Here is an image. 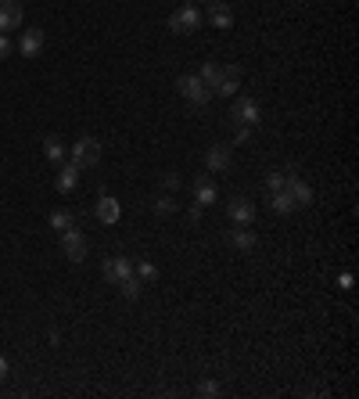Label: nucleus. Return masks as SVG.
<instances>
[{
	"label": "nucleus",
	"instance_id": "f257e3e1",
	"mask_svg": "<svg viewBox=\"0 0 359 399\" xmlns=\"http://www.w3.org/2000/svg\"><path fill=\"white\" fill-rule=\"evenodd\" d=\"M176 87H180V94H183L187 101L194 104V108H205V104L216 97L212 87H205V83H201V76H180V79H176Z\"/></svg>",
	"mask_w": 359,
	"mask_h": 399
},
{
	"label": "nucleus",
	"instance_id": "f03ea898",
	"mask_svg": "<svg viewBox=\"0 0 359 399\" xmlns=\"http://www.w3.org/2000/svg\"><path fill=\"white\" fill-rule=\"evenodd\" d=\"M72 162L79 165V170H94V165L101 162V144L97 137H79L72 144Z\"/></svg>",
	"mask_w": 359,
	"mask_h": 399
},
{
	"label": "nucleus",
	"instance_id": "7ed1b4c3",
	"mask_svg": "<svg viewBox=\"0 0 359 399\" xmlns=\"http://www.w3.org/2000/svg\"><path fill=\"white\" fill-rule=\"evenodd\" d=\"M198 26H201V11H198L194 4H187V8H176L173 15H169V29H173V33H180V36L194 33Z\"/></svg>",
	"mask_w": 359,
	"mask_h": 399
},
{
	"label": "nucleus",
	"instance_id": "20e7f679",
	"mask_svg": "<svg viewBox=\"0 0 359 399\" xmlns=\"http://www.w3.org/2000/svg\"><path fill=\"white\" fill-rule=\"evenodd\" d=\"M241 79H244L241 65H219V76H216L212 94H219V97H234V94L241 90Z\"/></svg>",
	"mask_w": 359,
	"mask_h": 399
},
{
	"label": "nucleus",
	"instance_id": "39448f33",
	"mask_svg": "<svg viewBox=\"0 0 359 399\" xmlns=\"http://www.w3.org/2000/svg\"><path fill=\"white\" fill-rule=\"evenodd\" d=\"M87 238H83V230L79 227H72V230H61V252H65V259H72V263H83L87 259Z\"/></svg>",
	"mask_w": 359,
	"mask_h": 399
},
{
	"label": "nucleus",
	"instance_id": "423d86ee",
	"mask_svg": "<svg viewBox=\"0 0 359 399\" xmlns=\"http://www.w3.org/2000/svg\"><path fill=\"white\" fill-rule=\"evenodd\" d=\"M101 274H104V281H108V284H122L126 277H133V259H126V256H112V259H104Z\"/></svg>",
	"mask_w": 359,
	"mask_h": 399
},
{
	"label": "nucleus",
	"instance_id": "0eeeda50",
	"mask_svg": "<svg viewBox=\"0 0 359 399\" xmlns=\"http://www.w3.org/2000/svg\"><path fill=\"white\" fill-rule=\"evenodd\" d=\"M226 213H230V220H234V227H251V220H256V202H248V198H230V205H226Z\"/></svg>",
	"mask_w": 359,
	"mask_h": 399
},
{
	"label": "nucleus",
	"instance_id": "6e6552de",
	"mask_svg": "<svg viewBox=\"0 0 359 399\" xmlns=\"http://www.w3.org/2000/svg\"><path fill=\"white\" fill-rule=\"evenodd\" d=\"M22 4L18 0H0V33H11V29H22Z\"/></svg>",
	"mask_w": 359,
	"mask_h": 399
},
{
	"label": "nucleus",
	"instance_id": "1a4fd4ad",
	"mask_svg": "<svg viewBox=\"0 0 359 399\" xmlns=\"http://www.w3.org/2000/svg\"><path fill=\"white\" fill-rule=\"evenodd\" d=\"M230 119H234L237 126H256L259 122V104L251 97H237L234 108H230Z\"/></svg>",
	"mask_w": 359,
	"mask_h": 399
},
{
	"label": "nucleus",
	"instance_id": "9d476101",
	"mask_svg": "<svg viewBox=\"0 0 359 399\" xmlns=\"http://www.w3.org/2000/svg\"><path fill=\"white\" fill-rule=\"evenodd\" d=\"M284 191L291 195L294 209H306V205H312V187H309L306 180H299L294 173H287V184H284Z\"/></svg>",
	"mask_w": 359,
	"mask_h": 399
},
{
	"label": "nucleus",
	"instance_id": "9b49d317",
	"mask_svg": "<svg viewBox=\"0 0 359 399\" xmlns=\"http://www.w3.org/2000/svg\"><path fill=\"white\" fill-rule=\"evenodd\" d=\"M194 202H198L201 209H208V205L219 202V187H216L212 177H198V180H194Z\"/></svg>",
	"mask_w": 359,
	"mask_h": 399
},
{
	"label": "nucleus",
	"instance_id": "f8f14e48",
	"mask_svg": "<svg viewBox=\"0 0 359 399\" xmlns=\"http://www.w3.org/2000/svg\"><path fill=\"white\" fill-rule=\"evenodd\" d=\"M76 184H79V165H76V162H61L58 180H54L58 195H72V191H76Z\"/></svg>",
	"mask_w": 359,
	"mask_h": 399
},
{
	"label": "nucleus",
	"instance_id": "ddd939ff",
	"mask_svg": "<svg viewBox=\"0 0 359 399\" xmlns=\"http://www.w3.org/2000/svg\"><path fill=\"white\" fill-rule=\"evenodd\" d=\"M205 165H208V173H226L230 170V148L226 144H212V148L205 152Z\"/></svg>",
	"mask_w": 359,
	"mask_h": 399
},
{
	"label": "nucleus",
	"instance_id": "4468645a",
	"mask_svg": "<svg viewBox=\"0 0 359 399\" xmlns=\"http://www.w3.org/2000/svg\"><path fill=\"white\" fill-rule=\"evenodd\" d=\"M208 22H212L216 29L234 26V11H230V4H223V0H208Z\"/></svg>",
	"mask_w": 359,
	"mask_h": 399
},
{
	"label": "nucleus",
	"instance_id": "2eb2a0df",
	"mask_svg": "<svg viewBox=\"0 0 359 399\" xmlns=\"http://www.w3.org/2000/svg\"><path fill=\"white\" fill-rule=\"evenodd\" d=\"M18 51H22V58H40V51H44V29H26L22 40H18Z\"/></svg>",
	"mask_w": 359,
	"mask_h": 399
},
{
	"label": "nucleus",
	"instance_id": "dca6fc26",
	"mask_svg": "<svg viewBox=\"0 0 359 399\" xmlns=\"http://www.w3.org/2000/svg\"><path fill=\"white\" fill-rule=\"evenodd\" d=\"M119 213H122V209H119V202H115L112 195H101L97 205H94V216H97L101 223H108V227L119 220Z\"/></svg>",
	"mask_w": 359,
	"mask_h": 399
},
{
	"label": "nucleus",
	"instance_id": "f3484780",
	"mask_svg": "<svg viewBox=\"0 0 359 399\" xmlns=\"http://www.w3.org/2000/svg\"><path fill=\"white\" fill-rule=\"evenodd\" d=\"M230 245H234V248H241V252H251V248H256L259 245V238L256 234H251V230L248 227H234V230H230Z\"/></svg>",
	"mask_w": 359,
	"mask_h": 399
},
{
	"label": "nucleus",
	"instance_id": "a211bd4d",
	"mask_svg": "<svg viewBox=\"0 0 359 399\" xmlns=\"http://www.w3.org/2000/svg\"><path fill=\"white\" fill-rule=\"evenodd\" d=\"M76 227V213H72V209H54V213H51V230H58V234H61V230H72Z\"/></svg>",
	"mask_w": 359,
	"mask_h": 399
},
{
	"label": "nucleus",
	"instance_id": "6ab92c4d",
	"mask_svg": "<svg viewBox=\"0 0 359 399\" xmlns=\"http://www.w3.org/2000/svg\"><path fill=\"white\" fill-rule=\"evenodd\" d=\"M269 209H273L277 216H287V213H294V202H291L287 191H273V195H269Z\"/></svg>",
	"mask_w": 359,
	"mask_h": 399
},
{
	"label": "nucleus",
	"instance_id": "aec40b11",
	"mask_svg": "<svg viewBox=\"0 0 359 399\" xmlns=\"http://www.w3.org/2000/svg\"><path fill=\"white\" fill-rule=\"evenodd\" d=\"M44 158H47L51 165H61V158H65V144H61L58 137H47V140H44Z\"/></svg>",
	"mask_w": 359,
	"mask_h": 399
},
{
	"label": "nucleus",
	"instance_id": "412c9836",
	"mask_svg": "<svg viewBox=\"0 0 359 399\" xmlns=\"http://www.w3.org/2000/svg\"><path fill=\"white\" fill-rule=\"evenodd\" d=\"M133 274L140 277V284H151V281H158V266L155 263H137Z\"/></svg>",
	"mask_w": 359,
	"mask_h": 399
},
{
	"label": "nucleus",
	"instance_id": "4be33fe9",
	"mask_svg": "<svg viewBox=\"0 0 359 399\" xmlns=\"http://www.w3.org/2000/svg\"><path fill=\"white\" fill-rule=\"evenodd\" d=\"M155 213H158V216H173V213H176V198H173V195H158V198H155Z\"/></svg>",
	"mask_w": 359,
	"mask_h": 399
},
{
	"label": "nucleus",
	"instance_id": "5701e85b",
	"mask_svg": "<svg viewBox=\"0 0 359 399\" xmlns=\"http://www.w3.org/2000/svg\"><path fill=\"white\" fill-rule=\"evenodd\" d=\"M205 87H216V76H219V61H205V69L198 72Z\"/></svg>",
	"mask_w": 359,
	"mask_h": 399
},
{
	"label": "nucleus",
	"instance_id": "b1692460",
	"mask_svg": "<svg viewBox=\"0 0 359 399\" xmlns=\"http://www.w3.org/2000/svg\"><path fill=\"white\" fill-rule=\"evenodd\" d=\"M119 288H122V295H126V299H137V295H140V288H144V284H140V277L133 274V277H126V281H122Z\"/></svg>",
	"mask_w": 359,
	"mask_h": 399
},
{
	"label": "nucleus",
	"instance_id": "393cba45",
	"mask_svg": "<svg viewBox=\"0 0 359 399\" xmlns=\"http://www.w3.org/2000/svg\"><path fill=\"white\" fill-rule=\"evenodd\" d=\"M284 184H287V173L277 170V173H269V177H266V191H269V195H273V191H284Z\"/></svg>",
	"mask_w": 359,
	"mask_h": 399
},
{
	"label": "nucleus",
	"instance_id": "a878e982",
	"mask_svg": "<svg viewBox=\"0 0 359 399\" xmlns=\"http://www.w3.org/2000/svg\"><path fill=\"white\" fill-rule=\"evenodd\" d=\"M11 51H15V44L8 40V33H0V61H4V58H8Z\"/></svg>",
	"mask_w": 359,
	"mask_h": 399
},
{
	"label": "nucleus",
	"instance_id": "bb28decb",
	"mask_svg": "<svg viewBox=\"0 0 359 399\" xmlns=\"http://www.w3.org/2000/svg\"><path fill=\"white\" fill-rule=\"evenodd\" d=\"M198 392L201 396H219V385L216 382H205V385H198Z\"/></svg>",
	"mask_w": 359,
	"mask_h": 399
},
{
	"label": "nucleus",
	"instance_id": "cd10ccee",
	"mask_svg": "<svg viewBox=\"0 0 359 399\" xmlns=\"http://www.w3.org/2000/svg\"><path fill=\"white\" fill-rule=\"evenodd\" d=\"M162 184L169 187V191H176V187H180V177H176V173H165V177H162Z\"/></svg>",
	"mask_w": 359,
	"mask_h": 399
},
{
	"label": "nucleus",
	"instance_id": "c85d7f7f",
	"mask_svg": "<svg viewBox=\"0 0 359 399\" xmlns=\"http://www.w3.org/2000/svg\"><path fill=\"white\" fill-rule=\"evenodd\" d=\"M248 137H251V126H237V133H234V140H237V144H244Z\"/></svg>",
	"mask_w": 359,
	"mask_h": 399
},
{
	"label": "nucleus",
	"instance_id": "c756f323",
	"mask_svg": "<svg viewBox=\"0 0 359 399\" xmlns=\"http://www.w3.org/2000/svg\"><path fill=\"white\" fill-rule=\"evenodd\" d=\"M8 370H11V367H8V360H4V356H0V385L8 382Z\"/></svg>",
	"mask_w": 359,
	"mask_h": 399
},
{
	"label": "nucleus",
	"instance_id": "7c9ffc66",
	"mask_svg": "<svg viewBox=\"0 0 359 399\" xmlns=\"http://www.w3.org/2000/svg\"><path fill=\"white\" fill-rule=\"evenodd\" d=\"M194 4H208V0H194Z\"/></svg>",
	"mask_w": 359,
	"mask_h": 399
}]
</instances>
